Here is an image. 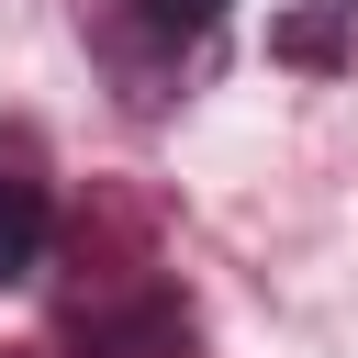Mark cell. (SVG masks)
Instances as JSON below:
<instances>
[{
  "label": "cell",
  "instance_id": "obj_1",
  "mask_svg": "<svg viewBox=\"0 0 358 358\" xmlns=\"http://www.w3.org/2000/svg\"><path fill=\"white\" fill-rule=\"evenodd\" d=\"M213 34H224V0H112V11H101V56L123 67L134 101H168L179 67H190Z\"/></svg>",
  "mask_w": 358,
  "mask_h": 358
},
{
  "label": "cell",
  "instance_id": "obj_2",
  "mask_svg": "<svg viewBox=\"0 0 358 358\" xmlns=\"http://www.w3.org/2000/svg\"><path fill=\"white\" fill-rule=\"evenodd\" d=\"M45 235H56V190H45V145H34V123H0V291L45 268Z\"/></svg>",
  "mask_w": 358,
  "mask_h": 358
}]
</instances>
